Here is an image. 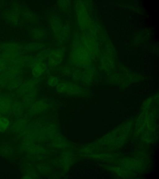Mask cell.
I'll return each mask as SVG.
<instances>
[{"mask_svg": "<svg viewBox=\"0 0 159 179\" xmlns=\"http://www.w3.org/2000/svg\"><path fill=\"white\" fill-rule=\"evenodd\" d=\"M70 60L74 66L80 68H86L89 63L88 51L81 43L80 39L74 42L70 55Z\"/></svg>", "mask_w": 159, "mask_h": 179, "instance_id": "6da1fadb", "label": "cell"}, {"mask_svg": "<svg viewBox=\"0 0 159 179\" xmlns=\"http://www.w3.org/2000/svg\"><path fill=\"white\" fill-rule=\"evenodd\" d=\"M50 28L57 40L59 42L65 40L69 32L68 26L63 23L61 18L57 15H51L48 19Z\"/></svg>", "mask_w": 159, "mask_h": 179, "instance_id": "7a4b0ae2", "label": "cell"}, {"mask_svg": "<svg viewBox=\"0 0 159 179\" xmlns=\"http://www.w3.org/2000/svg\"><path fill=\"white\" fill-rule=\"evenodd\" d=\"M2 16L5 22L10 26L16 27L21 25L20 17L14 4L5 9L2 12Z\"/></svg>", "mask_w": 159, "mask_h": 179, "instance_id": "3957f363", "label": "cell"}, {"mask_svg": "<svg viewBox=\"0 0 159 179\" xmlns=\"http://www.w3.org/2000/svg\"><path fill=\"white\" fill-rule=\"evenodd\" d=\"M75 10L79 28L82 30L86 29L89 24V19L85 6L82 1L76 2Z\"/></svg>", "mask_w": 159, "mask_h": 179, "instance_id": "277c9868", "label": "cell"}, {"mask_svg": "<svg viewBox=\"0 0 159 179\" xmlns=\"http://www.w3.org/2000/svg\"><path fill=\"white\" fill-rule=\"evenodd\" d=\"M18 12L21 25H32L37 21L36 15L30 10L25 7L15 4Z\"/></svg>", "mask_w": 159, "mask_h": 179, "instance_id": "5b68a950", "label": "cell"}, {"mask_svg": "<svg viewBox=\"0 0 159 179\" xmlns=\"http://www.w3.org/2000/svg\"><path fill=\"white\" fill-rule=\"evenodd\" d=\"M64 57L63 51L61 49L50 51L47 58L48 66L52 67L59 65L63 61Z\"/></svg>", "mask_w": 159, "mask_h": 179, "instance_id": "8992f818", "label": "cell"}, {"mask_svg": "<svg viewBox=\"0 0 159 179\" xmlns=\"http://www.w3.org/2000/svg\"><path fill=\"white\" fill-rule=\"evenodd\" d=\"M39 79L33 78L22 82L19 88L16 90V94L22 96L34 89L36 85L39 83Z\"/></svg>", "mask_w": 159, "mask_h": 179, "instance_id": "52a82bcc", "label": "cell"}, {"mask_svg": "<svg viewBox=\"0 0 159 179\" xmlns=\"http://www.w3.org/2000/svg\"><path fill=\"white\" fill-rule=\"evenodd\" d=\"M13 101L10 95L0 93V114L6 115L11 112Z\"/></svg>", "mask_w": 159, "mask_h": 179, "instance_id": "ba28073f", "label": "cell"}, {"mask_svg": "<svg viewBox=\"0 0 159 179\" xmlns=\"http://www.w3.org/2000/svg\"><path fill=\"white\" fill-rule=\"evenodd\" d=\"M31 68V75L33 78L39 79L46 71L47 65L43 61L35 57L34 63Z\"/></svg>", "mask_w": 159, "mask_h": 179, "instance_id": "9c48e42d", "label": "cell"}, {"mask_svg": "<svg viewBox=\"0 0 159 179\" xmlns=\"http://www.w3.org/2000/svg\"><path fill=\"white\" fill-rule=\"evenodd\" d=\"M48 107V105L43 100L35 101L29 107V112L31 115L35 114L42 112Z\"/></svg>", "mask_w": 159, "mask_h": 179, "instance_id": "30bf717a", "label": "cell"}, {"mask_svg": "<svg viewBox=\"0 0 159 179\" xmlns=\"http://www.w3.org/2000/svg\"><path fill=\"white\" fill-rule=\"evenodd\" d=\"M31 38L37 42H39L43 39L47 35L46 31L40 28H34L30 32Z\"/></svg>", "mask_w": 159, "mask_h": 179, "instance_id": "8fae6325", "label": "cell"}, {"mask_svg": "<svg viewBox=\"0 0 159 179\" xmlns=\"http://www.w3.org/2000/svg\"><path fill=\"white\" fill-rule=\"evenodd\" d=\"M21 70L11 65H7L2 73L9 81L11 79L18 76L20 73Z\"/></svg>", "mask_w": 159, "mask_h": 179, "instance_id": "7c38bea8", "label": "cell"}, {"mask_svg": "<svg viewBox=\"0 0 159 179\" xmlns=\"http://www.w3.org/2000/svg\"><path fill=\"white\" fill-rule=\"evenodd\" d=\"M36 94V91L34 89L22 96V103L25 107H29L35 101Z\"/></svg>", "mask_w": 159, "mask_h": 179, "instance_id": "4fadbf2b", "label": "cell"}, {"mask_svg": "<svg viewBox=\"0 0 159 179\" xmlns=\"http://www.w3.org/2000/svg\"><path fill=\"white\" fill-rule=\"evenodd\" d=\"M24 107L22 102L17 100L13 101L11 112L16 116H19L22 114Z\"/></svg>", "mask_w": 159, "mask_h": 179, "instance_id": "5bb4252c", "label": "cell"}, {"mask_svg": "<svg viewBox=\"0 0 159 179\" xmlns=\"http://www.w3.org/2000/svg\"><path fill=\"white\" fill-rule=\"evenodd\" d=\"M22 82L21 79L17 76L10 80L8 82L6 88L9 91L16 90L20 86Z\"/></svg>", "mask_w": 159, "mask_h": 179, "instance_id": "9a60e30c", "label": "cell"}, {"mask_svg": "<svg viewBox=\"0 0 159 179\" xmlns=\"http://www.w3.org/2000/svg\"><path fill=\"white\" fill-rule=\"evenodd\" d=\"M27 121L23 118H20L16 120L12 124V129L16 131H21L25 129Z\"/></svg>", "mask_w": 159, "mask_h": 179, "instance_id": "2e32d148", "label": "cell"}, {"mask_svg": "<svg viewBox=\"0 0 159 179\" xmlns=\"http://www.w3.org/2000/svg\"><path fill=\"white\" fill-rule=\"evenodd\" d=\"M81 89L78 85L67 82L65 93L70 95L77 94L80 93Z\"/></svg>", "mask_w": 159, "mask_h": 179, "instance_id": "e0dca14e", "label": "cell"}, {"mask_svg": "<svg viewBox=\"0 0 159 179\" xmlns=\"http://www.w3.org/2000/svg\"><path fill=\"white\" fill-rule=\"evenodd\" d=\"M10 125L9 119L6 115L0 114V132L6 131Z\"/></svg>", "mask_w": 159, "mask_h": 179, "instance_id": "ac0fdd59", "label": "cell"}, {"mask_svg": "<svg viewBox=\"0 0 159 179\" xmlns=\"http://www.w3.org/2000/svg\"><path fill=\"white\" fill-rule=\"evenodd\" d=\"M43 45L41 44L36 42L27 44L24 47V50L27 52H32L41 49Z\"/></svg>", "mask_w": 159, "mask_h": 179, "instance_id": "d6986e66", "label": "cell"}, {"mask_svg": "<svg viewBox=\"0 0 159 179\" xmlns=\"http://www.w3.org/2000/svg\"><path fill=\"white\" fill-rule=\"evenodd\" d=\"M47 83L48 85L50 87H56L59 83V79L56 76H51L48 77Z\"/></svg>", "mask_w": 159, "mask_h": 179, "instance_id": "ffe728a7", "label": "cell"}, {"mask_svg": "<svg viewBox=\"0 0 159 179\" xmlns=\"http://www.w3.org/2000/svg\"><path fill=\"white\" fill-rule=\"evenodd\" d=\"M70 5V2L69 1H60L57 2L58 7L63 11H66L68 10Z\"/></svg>", "mask_w": 159, "mask_h": 179, "instance_id": "44dd1931", "label": "cell"}, {"mask_svg": "<svg viewBox=\"0 0 159 179\" xmlns=\"http://www.w3.org/2000/svg\"><path fill=\"white\" fill-rule=\"evenodd\" d=\"M49 51H50L49 50H43L38 53L35 57L43 62L44 60L47 59Z\"/></svg>", "mask_w": 159, "mask_h": 179, "instance_id": "7402d4cb", "label": "cell"}, {"mask_svg": "<svg viewBox=\"0 0 159 179\" xmlns=\"http://www.w3.org/2000/svg\"><path fill=\"white\" fill-rule=\"evenodd\" d=\"M9 80L1 72L0 73V87L3 88L6 87Z\"/></svg>", "mask_w": 159, "mask_h": 179, "instance_id": "603a6c76", "label": "cell"}, {"mask_svg": "<svg viewBox=\"0 0 159 179\" xmlns=\"http://www.w3.org/2000/svg\"><path fill=\"white\" fill-rule=\"evenodd\" d=\"M7 66V63L1 57H0V73L5 69Z\"/></svg>", "mask_w": 159, "mask_h": 179, "instance_id": "cb8c5ba5", "label": "cell"}, {"mask_svg": "<svg viewBox=\"0 0 159 179\" xmlns=\"http://www.w3.org/2000/svg\"><path fill=\"white\" fill-rule=\"evenodd\" d=\"M81 73L79 71H76L74 72L73 75V78L75 81L78 80L80 77H81Z\"/></svg>", "mask_w": 159, "mask_h": 179, "instance_id": "d4e9b609", "label": "cell"}, {"mask_svg": "<svg viewBox=\"0 0 159 179\" xmlns=\"http://www.w3.org/2000/svg\"><path fill=\"white\" fill-rule=\"evenodd\" d=\"M4 5V2L2 1H0V10L2 8Z\"/></svg>", "mask_w": 159, "mask_h": 179, "instance_id": "484cf974", "label": "cell"}, {"mask_svg": "<svg viewBox=\"0 0 159 179\" xmlns=\"http://www.w3.org/2000/svg\"><path fill=\"white\" fill-rule=\"evenodd\" d=\"M23 178H25V179H30V177H28L27 176H25Z\"/></svg>", "mask_w": 159, "mask_h": 179, "instance_id": "4316f807", "label": "cell"}]
</instances>
